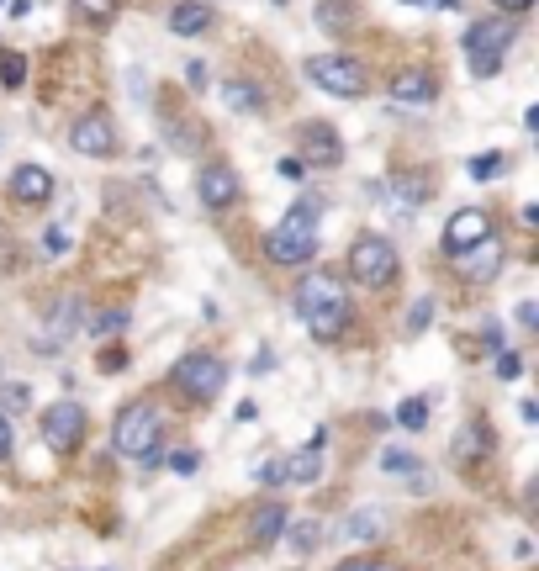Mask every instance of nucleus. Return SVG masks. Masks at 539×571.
Segmentation results:
<instances>
[{
    "mask_svg": "<svg viewBox=\"0 0 539 571\" xmlns=\"http://www.w3.org/2000/svg\"><path fill=\"white\" fill-rule=\"evenodd\" d=\"M349 281H360L370 291H381V286H392L397 281V249L386 244L381 233H360L355 244H349Z\"/></svg>",
    "mask_w": 539,
    "mask_h": 571,
    "instance_id": "423d86ee",
    "label": "nucleus"
},
{
    "mask_svg": "<svg viewBox=\"0 0 539 571\" xmlns=\"http://www.w3.org/2000/svg\"><path fill=\"white\" fill-rule=\"evenodd\" d=\"M259 482H265V487H281V482H286V476H281V460H265V466H259Z\"/></svg>",
    "mask_w": 539,
    "mask_h": 571,
    "instance_id": "f704fd0d",
    "label": "nucleus"
},
{
    "mask_svg": "<svg viewBox=\"0 0 539 571\" xmlns=\"http://www.w3.org/2000/svg\"><path fill=\"white\" fill-rule=\"evenodd\" d=\"M296 318L307 323V334L318 344H333L349 328V291H344V275L333 270H307L296 281Z\"/></svg>",
    "mask_w": 539,
    "mask_h": 571,
    "instance_id": "f257e3e1",
    "label": "nucleus"
},
{
    "mask_svg": "<svg viewBox=\"0 0 539 571\" xmlns=\"http://www.w3.org/2000/svg\"><path fill=\"white\" fill-rule=\"evenodd\" d=\"M381 466H386V471H402V476H407V482H413L418 492L429 487V482H423V460H413V455H402V450H386V455H381Z\"/></svg>",
    "mask_w": 539,
    "mask_h": 571,
    "instance_id": "b1692460",
    "label": "nucleus"
},
{
    "mask_svg": "<svg viewBox=\"0 0 539 571\" xmlns=\"http://www.w3.org/2000/svg\"><path fill=\"white\" fill-rule=\"evenodd\" d=\"M127 365V349H101V371H122Z\"/></svg>",
    "mask_w": 539,
    "mask_h": 571,
    "instance_id": "c9c22d12",
    "label": "nucleus"
},
{
    "mask_svg": "<svg viewBox=\"0 0 539 571\" xmlns=\"http://www.w3.org/2000/svg\"><path fill=\"white\" fill-rule=\"evenodd\" d=\"M170 466H175L180 476H191V471H196V455H191V450H180V455H170Z\"/></svg>",
    "mask_w": 539,
    "mask_h": 571,
    "instance_id": "58836bf2",
    "label": "nucleus"
},
{
    "mask_svg": "<svg viewBox=\"0 0 539 571\" xmlns=\"http://www.w3.org/2000/svg\"><path fill=\"white\" fill-rule=\"evenodd\" d=\"M286 519H291L286 503H259V508H254V519H249V545H254V550H265L270 540H281Z\"/></svg>",
    "mask_w": 539,
    "mask_h": 571,
    "instance_id": "f3484780",
    "label": "nucleus"
},
{
    "mask_svg": "<svg viewBox=\"0 0 539 571\" xmlns=\"http://www.w3.org/2000/svg\"><path fill=\"white\" fill-rule=\"evenodd\" d=\"M281 476H286V482H296V487H312V482L323 476V450H312V445L291 450V455L281 460Z\"/></svg>",
    "mask_w": 539,
    "mask_h": 571,
    "instance_id": "6ab92c4d",
    "label": "nucleus"
},
{
    "mask_svg": "<svg viewBox=\"0 0 539 571\" xmlns=\"http://www.w3.org/2000/svg\"><path fill=\"white\" fill-rule=\"evenodd\" d=\"M518 371H524V365H518V355H497V376H503V381H513Z\"/></svg>",
    "mask_w": 539,
    "mask_h": 571,
    "instance_id": "e433bc0d",
    "label": "nucleus"
},
{
    "mask_svg": "<svg viewBox=\"0 0 539 571\" xmlns=\"http://www.w3.org/2000/svg\"><path fill=\"white\" fill-rule=\"evenodd\" d=\"M286 545H291V556H312V550H318V540H323V524L318 519H286Z\"/></svg>",
    "mask_w": 539,
    "mask_h": 571,
    "instance_id": "4be33fe9",
    "label": "nucleus"
},
{
    "mask_svg": "<svg viewBox=\"0 0 539 571\" xmlns=\"http://www.w3.org/2000/svg\"><path fill=\"white\" fill-rule=\"evenodd\" d=\"M0 402H6L0 413H27V408H32V386H22V381H6V386H0Z\"/></svg>",
    "mask_w": 539,
    "mask_h": 571,
    "instance_id": "bb28decb",
    "label": "nucleus"
},
{
    "mask_svg": "<svg viewBox=\"0 0 539 571\" xmlns=\"http://www.w3.org/2000/svg\"><path fill=\"white\" fill-rule=\"evenodd\" d=\"M492 6H497V11H529L534 0H492Z\"/></svg>",
    "mask_w": 539,
    "mask_h": 571,
    "instance_id": "37998d69",
    "label": "nucleus"
},
{
    "mask_svg": "<svg viewBox=\"0 0 539 571\" xmlns=\"http://www.w3.org/2000/svg\"><path fill=\"white\" fill-rule=\"evenodd\" d=\"M434 6H444V11H460V0H434Z\"/></svg>",
    "mask_w": 539,
    "mask_h": 571,
    "instance_id": "49530a36",
    "label": "nucleus"
},
{
    "mask_svg": "<svg viewBox=\"0 0 539 571\" xmlns=\"http://www.w3.org/2000/svg\"><path fill=\"white\" fill-rule=\"evenodd\" d=\"M429 323H434V302L423 297V302H413V312H407V334L418 339V334H423V328H429Z\"/></svg>",
    "mask_w": 539,
    "mask_h": 571,
    "instance_id": "7c9ffc66",
    "label": "nucleus"
},
{
    "mask_svg": "<svg viewBox=\"0 0 539 571\" xmlns=\"http://www.w3.org/2000/svg\"><path fill=\"white\" fill-rule=\"evenodd\" d=\"M349 534H355V540H376V534H381V513L376 508H360L355 519H349Z\"/></svg>",
    "mask_w": 539,
    "mask_h": 571,
    "instance_id": "cd10ccee",
    "label": "nucleus"
},
{
    "mask_svg": "<svg viewBox=\"0 0 539 571\" xmlns=\"http://www.w3.org/2000/svg\"><path fill=\"white\" fill-rule=\"evenodd\" d=\"M69 149L85 154V159H111V154H117V127H111L106 112L74 117V127H69Z\"/></svg>",
    "mask_w": 539,
    "mask_h": 571,
    "instance_id": "1a4fd4ad",
    "label": "nucleus"
},
{
    "mask_svg": "<svg viewBox=\"0 0 539 571\" xmlns=\"http://www.w3.org/2000/svg\"><path fill=\"white\" fill-rule=\"evenodd\" d=\"M397 423H402L407 434H418L423 423H429V402H423V397H407L402 408H397Z\"/></svg>",
    "mask_w": 539,
    "mask_h": 571,
    "instance_id": "393cba45",
    "label": "nucleus"
},
{
    "mask_svg": "<svg viewBox=\"0 0 539 571\" xmlns=\"http://www.w3.org/2000/svg\"><path fill=\"white\" fill-rule=\"evenodd\" d=\"M22 80H27V59H22V53H0V85L22 90Z\"/></svg>",
    "mask_w": 539,
    "mask_h": 571,
    "instance_id": "a878e982",
    "label": "nucleus"
},
{
    "mask_svg": "<svg viewBox=\"0 0 539 571\" xmlns=\"http://www.w3.org/2000/svg\"><path fill=\"white\" fill-rule=\"evenodd\" d=\"M481 238H492V212H481V207H460L450 217V228H444V254H466L476 249Z\"/></svg>",
    "mask_w": 539,
    "mask_h": 571,
    "instance_id": "9d476101",
    "label": "nucleus"
},
{
    "mask_svg": "<svg viewBox=\"0 0 539 571\" xmlns=\"http://www.w3.org/2000/svg\"><path fill=\"white\" fill-rule=\"evenodd\" d=\"M344 11H349V6H328V0H323V11H318V27H333V32H339V27L349 22Z\"/></svg>",
    "mask_w": 539,
    "mask_h": 571,
    "instance_id": "72a5a7b5",
    "label": "nucleus"
},
{
    "mask_svg": "<svg viewBox=\"0 0 539 571\" xmlns=\"http://www.w3.org/2000/svg\"><path fill=\"white\" fill-rule=\"evenodd\" d=\"M69 249V233L64 228H48V254H64Z\"/></svg>",
    "mask_w": 539,
    "mask_h": 571,
    "instance_id": "ea45409f",
    "label": "nucleus"
},
{
    "mask_svg": "<svg viewBox=\"0 0 539 571\" xmlns=\"http://www.w3.org/2000/svg\"><path fill=\"white\" fill-rule=\"evenodd\" d=\"M503 170H508L503 154H476V159H471V175H476V180H492V175H503Z\"/></svg>",
    "mask_w": 539,
    "mask_h": 571,
    "instance_id": "c756f323",
    "label": "nucleus"
},
{
    "mask_svg": "<svg viewBox=\"0 0 539 571\" xmlns=\"http://www.w3.org/2000/svg\"><path fill=\"white\" fill-rule=\"evenodd\" d=\"M386 196H392L397 212H413V207H423V201H429V186H418V180L397 175V180H386Z\"/></svg>",
    "mask_w": 539,
    "mask_h": 571,
    "instance_id": "5701e85b",
    "label": "nucleus"
},
{
    "mask_svg": "<svg viewBox=\"0 0 539 571\" xmlns=\"http://www.w3.org/2000/svg\"><path fill=\"white\" fill-rule=\"evenodd\" d=\"M455 260H466L460 265V275H466V281H492L497 270H503V244H497V238H481L476 249H466V254H455Z\"/></svg>",
    "mask_w": 539,
    "mask_h": 571,
    "instance_id": "dca6fc26",
    "label": "nucleus"
},
{
    "mask_svg": "<svg viewBox=\"0 0 539 571\" xmlns=\"http://www.w3.org/2000/svg\"><path fill=\"white\" fill-rule=\"evenodd\" d=\"M302 164H344V143H339V133L333 127H323V122H307L302 127Z\"/></svg>",
    "mask_w": 539,
    "mask_h": 571,
    "instance_id": "ddd939ff",
    "label": "nucleus"
},
{
    "mask_svg": "<svg viewBox=\"0 0 539 571\" xmlns=\"http://www.w3.org/2000/svg\"><path fill=\"white\" fill-rule=\"evenodd\" d=\"M492 450V429H487V418H471L466 429H460L450 439V460L455 466H481V455Z\"/></svg>",
    "mask_w": 539,
    "mask_h": 571,
    "instance_id": "4468645a",
    "label": "nucleus"
},
{
    "mask_svg": "<svg viewBox=\"0 0 539 571\" xmlns=\"http://www.w3.org/2000/svg\"><path fill=\"white\" fill-rule=\"evenodd\" d=\"M0 6H6V0H0Z\"/></svg>",
    "mask_w": 539,
    "mask_h": 571,
    "instance_id": "de8ad7c7",
    "label": "nucleus"
},
{
    "mask_svg": "<svg viewBox=\"0 0 539 571\" xmlns=\"http://www.w3.org/2000/svg\"><path fill=\"white\" fill-rule=\"evenodd\" d=\"M80 307H85L80 297H59V302H53V312H48V344H64V339L80 334V323H85Z\"/></svg>",
    "mask_w": 539,
    "mask_h": 571,
    "instance_id": "a211bd4d",
    "label": "nucleus"
},
{
    "mask_svg": "<svg viewBox=\"0 0 539 571\" xmlns=\"http://www.w3.org/2000/svg\"><path fill=\"white\" fill-rule=\"evenodd\" d=\"M11 201H22V207H43L53 201V175L43 164H16L11 170Z\"/></svg>",
    "mask_w": 539,
    "mask_h": 571,
    "instance_id": "f8f14e48",
    "label": "nucleus"
},
{
    "mask_svg": "<svg viewBox=\"0 0 539 571\" xmlns=\"http://www.w3.org/2000/svg\"><path fill=\"white\" fill-rule=\"evenodd\" d=\"M74 11H80L85 22H111V16H117V0H74Z\"/></svg>",
    "mask_w": 539,
    "mask_h": 571,
    "instance_id": "c85d7f7f",
    "label": "nucleus"
},
{
    "mask_svg": "<svg viewBox=\"0 0 539 571\" xmlns=\"http://www.w3.org/2000/svg\"><path fill=\"white\" fill-rule=\"evenodd\" d=\"M339 571H370V561H365V556H360V561H344Z\"/></svg>",
    "mask_w": 539,
    "mask_h": 571,
    "instance_id": "c03bdc74",
    "label": "nucleus"
},
{
    "mask_svg": "<svg viewBox=\"0 0 539 571\" xmlns=\"http://www.w3.org/2000/svg\"><path fill=\"white\" fill-rule=\"evenodd\" d=\"M185 80H191V85L201 90V85H207V64H201V59H191V64H185Z\"/></svg>",
    "mask_w": 539,
    "mask_h": 571,
    "instance_id": "4c0bfd02",
    "label": "nucleus"
},
{
    "mask_svg": "<svg viewBox=\"0 0 539 571\" xmlns=\"http://www.w3.org/2000/svg\"><path fill=\"white\" fill-rule=\"evenodd\" d=\"M275 175H281V180H302V175H307V164H302V154H286L281 164H275Z\"/></svg>",
    "mask_w": 539,
    "mask_h": 571,
    "instance_id": "473e14b6",
    "label": "nucleus"
},
{
    "mask_svg": "<svg viewBox=\"0 0 539 571\" xmlns=\"http://www.w3.org/2000/svg\"><path fill=\"white\" fill-rule=\"evenodd\" d=\"M170 381H175L191 402H212L222 386H228V365H222L217 355H201V349H196V355H185V360L175 365Z\"/></svg>",
    "mask_w": 539,
    "mask_h": 571,
    "instance_id": "0eeeda50",
    "label": "nucleus"
},
{
    "mask_svg": "<svg viewBox=\"0 0 539 571\" xmlns=\"http://www.w3.org/2000/svg\"><path fill=\"white\" fill-rule=\"evenodd\" d=\"M222 101H228V112H265V90L254 80H222Z\"/></svg>",
    "mask_w": 539,
    "mask_h": 571,
    "instance_id": "412c9836",
    "label": "nucleus"
},
{
    "mask_svg": "<svg viewBox=\"0 0 539 571\" xmlns=\"http://www.w3.org/2000/svg\"><path fill=\"white\" fill-rule=\"evenodd\" d=\"M513 38H518L513 16H487V22H476L466 32V64H471V75L476 80H492L497 69H503V53L513 48Z\"/></svg>",
    "mask_w": 539,
    "mask_h": 571,
    "instance_id": "20e7f679",
    "label": "nucleus"
},
{
    "mask_svg": "<svg viewBox=\"0 0 539 571\" xmlns=\"http://www.w3.org/2000/svg\"><path fill=\"white\" fill-rule=\"evenodd\" d=\"M159 434H164V423H159L154 402H127L117 413V429H111V445H117V455H127V460H164Z\"/></svg>",
    "mask_w": 539,
    "mask_h": 571,
    "instance_id": "7ed1b4c3",
    "label": "nucleus"
},
{
    "mask_svg": "<svg viewBox=\"0 0 539 571\" xmlns=\"http://www.w3.org/2000/svg\"><path fill=\"white\" fill-rule=\"evenodd\" d=\"M6 455H11V418L0 413V460H6Z\"/></svg>",
    "mask_w": 539,
    "mask_h": 571,
    "instance_id": "a19ab883",
    "label": "nucleus"
},
{
    "mask_svg": "<svg viewBox=\"0 0 539 571\" xmlns=\"http://www.w3.org/2000/svg\"><path fill=\"white\" fill-rule=\"evenodd\" d=\"M43 439H48V450L53 455H74L85 445V408L80 402H53V408H43Z\"/></svg>",
    "mask_w": 539,
    "mask_h": 571,
    "instance_id": "6e6552de",
    "label": "nucleus"
},
{
    "mask_svg": "<svg viewBox=\"0 0 539 571\" xmlns=\"http://www.w3.org/2000/svg\"><path fill=\"white\" fill-rule=\"evenodd\" d=\"M238 175L228 170V164H201V175H196V196H201V207H212V212H228L233 201H238Z\"/></svg>",
    "mask_w": 539,
    "mask_h": 571,
    "instance_id": "9b49d317",
    "label": "nucleus"
},
{
    "mask_svg": "<svg viewBox=\"0 0 539 571\" xmlns=\"http://www.w3.org/2000/svg\"><path fill=\"white\" fill-rule=\"evenodd\" d=\"M518 323L534 328V323H539V307H534V302H518Z\"/></svg>",
    "mask_w": 539,
    "mask_h": 571,
    "instance_id": "79ce46f5",
    "label": "nucleus"
},
{
    "mask_svg": "<svg viewBox=\"0 0 539 571\" xmlns=\"http://www.w3.org/2000/svg\"><path fill=\"white\" fill-rule=\"evenodd\" d=\"M370 571H402L397 561H370Z\"/></svg>",
    "mask_w": 539,
    "mask_h": 571,
    "instance_id": "a18cd8bd",
    "label": "nucleus"
},
{
    "mask_svg": "<svg viewBox=\"0 0 539 571\" xmlns=\"http://www.w3.org/2000/svg\"><path fill=\"white\" fill-rule=\"evenodd\" d=\"M307 80L318 90H328V96H339V101H360L370 90L365 64L349 59V53H312V59H307Z\"/></svg>",
    "mask_w": 539,
    "mask_h": 571,
    "instance_id": "39448f33",
    "label": "nucleus"
},
{
    "mask_svg": "<svg viewBox=\"0 0 539 571\" xmlns=\"http://www.w3.org/2000/svg\"><path fill=\"white\" fill-rule=\"evenodd\" d=\"M122 328H127V307H111L96 318V334H122Z\"/></svg>",
    "mask_w": 539,
    "mask_h": 571,
    "instance_id": "2f4dec72",
    "label": "nucleus"
},
{
    "mask_svg": "<svg viewBox=\"0 0 539 571\" xmlns=\"http://www.w3.org/2000/svg\"><path fill=\"white\" fill-rule=\"evenodd\" d=\"M439 96V80L429 75V69H402V75L392 80V101L397 106H434Z\"/></svg>",
    "mask_w": 539,
    "mask_h": 571,
    "instance_id": "2eb2a0df",
    "label": "nucleus"
},
{
    "mask_svg": "<svg viewBox=\"0 0 539 571\" xmlns=\"http://www.w3.org/2000/svg\"><path fill=\"white\" fill-rule=\"evenodd\" d=\"M318 217L323 207L318 201H296V207L265 233V260L270 265H307L312 254H318Z\"/></svg>",
    "mask_w": 539,
    "mask_h": 571,
    "instance_id": "f03ea898",
    "label": "nucleus"
},
{
    "mask_svg": "<svg viewBox=\"0 0 539 571\" xmlns=\"http://www.w3.org/2000/svg\"><path fill=\"white\" fill-rule=\"evenodd\" d=\"M212 27V6H201V0H180L170 11V32L175 38H201V32Z\"/></svg>",
    "mask_w": 539,
    "mask_h": 571,
    "instance_id": "aec40b11",
    "label": "nucleus"
}]
</instances>
